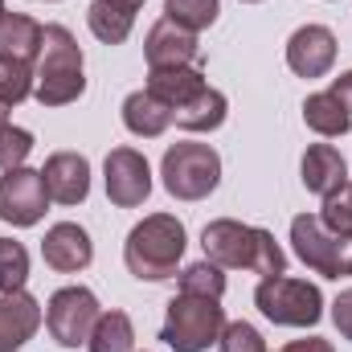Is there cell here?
<instances>
[{
    "instance_id": "30bf717a",
    "label": "cell",
    "mask_w": 352,
    "mask_h": 352,
    "mask_svg": "<svg viewBox=\"0 0 352 352\" xmlns=\"http://www.w3.org/2000/svg\"><path fill=\"white\" fill-rule=\"evenodd\" d=\"M102 180H107V197L119 209H140L152 192V164L144 160V152L135 148H111L107 164H102Z\"/></svg>"
},
{
    "instance_id": "ac0fdd59",
    "label": "cell",
    "mask_w": 352,
    "mask_h": 352,
    "mask_svg": "<svg viewBox=\"0 0 352 352\" xmlns=\"http://www.w3.org/2000/svg\"><path fill=\"white\" fill-rule=\"evenodd\" d=\"M168 123H173V107L160 102L152 90H131V94L123 98V127H127L131 135L156 140V135L168 131Z\"/></svg>"
},
{
    "instance_id": "836d02e7",
    "label": "cell",
    "mask_w": 352,
    "mask_h": 352,
    "mask_svg": "<svg viewBox=\"0 0 352 352\" xmlns=\"http://www.w3.org/2000/svg\"><path fill=\"white\" fill-rule=\"evenodd\" d=\"M8 111H12V107H8V102H4V98H0V127H4V123H8Z\"/></svg>"
},
{
    "instance_id": "3957f363",
    "label": "cell",
    "mask_w": 352,
    "mask_h": 352,
    "mask_svg": "<svg viewBox=\"0 0 352 352\" xmlns=\"http://www.w3.org/2000/svg\"><path fill=\"white\" fill-rule=\"evenodd\" d=\"M82 90H87V74H82L78 37H74L66 25H45L33 98H37L41 107H70V102L82 98Z\"/></svg>"
},
{
    "instance_id": "4316f807",
    "label": "cell",
    "mask_w": 352,
    "mask_h": 352,
    "mask_svg": "<svg viewBox=\"0 0 352 352\" xmlns=\"http://www.w3.org/2000/svg\"><path fill=\"white\" fill-rule=\"evenodd\" d=\"M33 82H37V70H33V66L0 58V98H4L8 107L25 102V98L33 94Z\"/></svg>"
},
{
    "instance_id": "8fae6325",
    "label": "cell",
    "mask_w": 352,
    "mask_h": 352,
    "mask_svg": "<svg viewBox=\"0 0 352 352\" xmlns=\"http://www.w3.org/2000/svg\"><path fill=\"white\" fill-rule=\"evenodd\" d=\"M336 50H340V41L328 25H303L287 41V66L299 78H324L336 66Z\"/></svg>"
},
{
    "instance_id": "1f68e13d",
    "label": "cell",
    "mask_w": 352,
    "mask_h": 352,
    "mask_svg": "<svg viewBox=\"0 0 352 352\" xmlns=\"http://www.w3.org/2000/svg\"><path fill=\"white\" fill-rule=\"evenodd\" d=\"M278 352H336V349H332V340H320V336H303V340H291V344H283Z\"/></svg>"
},
{
    "instance_id": "277c9868",
    "label": "cell",
    "mask_w": 352,
    "mask_h": 352,
    "mask_svg": "<svg viewBox=\"0 0 352 352\" xmlns=\"http://www.w3.org/2000/svg\"><path fill=\"white\" fill-rule=\"evenodd\" d=\"M226 332V307L221 299H205V295H184L176 291L160 328V340L173 352H209Z\"/></svg>"
},
{
    "instance_id": "d590c367",
    "label": "cell",
    "mask_w": 352,
    "mask_h": 352,
    "mask_svg": "<svg viewBox=\"0 0 352 352\" xmlns=\"http://www.w3.org/2000/svg\"><path fill=\"white\" fill-rule=\"evenodd\" d=\"M242 4H258V0H242Z\"/></svg>"
},
{
    "instance_id": "4fadbf2b",
    "label": "cell",
    "mask_w": 352,
    "mask_h": 352,
    "mask_svg": "<svg viewBox=\"0 0 352 352\" xmlns=\"http://www.w3.org/2000/svg\"><path fill=\"white\" fill-rule=\"evenodd\" d=\"M144 58H148V70H168V66H197L201 62V45H197V33L173 25L168 16L156 21L144 37Z\"/></svg>"
},
{
    "instance_id": "8d00e7d4",
    "label": "cell",
    "mask_w": 352,
    "mask_h": 352,
    "mask_svg": "<svg viewBox=\"0 0 352 352\" xmlns=\"http://www.w3.org/2000/svg\"><path fill=\"white\" fill-rule=\"evenodd\" d=\"M0 16H4V0H0Z\"/></svg>"
},
{
    "instance_id": "5bb4252c",
    "label": "cell",
    "mask_w": 352,
    "mask_h": 352,
    "mask_svg": "<svg viewBox=\"0 0 352 352\" xmlns=\"http://www.w3.org/2000/svg\"><path fill=\"white\" fill-rule=\"evenodd\" d=\"M45 192L58 205H82L90 192V160L82 152H54L41 168Z\"/></svg>"
},
{
    "instance_id": "ba28073f",
    "label": "cell",
    "mask_w": 352,
    "mask_h": 352,
    "mask_svg": "<svg viewBox=\"0 0 352 352\" xmlns=\"http://www.w3.org/2000/svg\"><path fill=\"white\" fill-rule=\"evenodd\" d=\"M98 299L90 287H62L45 303V328L62 349H78L90 340V328L98 320Z\"/></svg>"
},
{
    "instance_id": "7402d4cb",
    "label": "cell",
    "mask_w": 352,
    "mask_h": 352,
    "mask_svg": "<svg viewBox=\"0 0 352 352\" xmlns=\"http://www.w3.org/2000/svg\"><path fill=\"white\" fill-rule=\"evenodd\" d=\"M303 123H307L316 135L336 140V135H349L352 115L340 107V98H336L332 90H320V94H307V102H303Z\"/></svg>"
},
{
    "instance_id": "cb8c5ba5",
    "label": "cell",
    "mask_w": 352,
    "mask_h": 352,
    "mask_svg": "<svg viewBox=\"0 0 352 352\" xmlns=\"http://www.w3.org/2000/svg\"><path fill=\"white\" fill-rule=\"evenodd\" d=\"M176 283H180L184 295H205V299H221V295H226V270L217 263H209V258L184 266V270L176 274Z\"/></svg>"
},
{
    "instance_id": "e0dca14e",
    "label": "cell",
    "mask_w": 352,
    "mask_h": 352,
    "mask_svg": "<svg viewBox=\"0 0 352 352\" xmlns=\"http://www.w3.org/2000/svg\"><path fill=\"white\" fill-rule=\"evenodd\" d=\"M41 41H45V25H37L33 16H25V12L0 16V58L33 66L41 58Z\"/></svg>"
},
{
    "instance_id": "ffe728a7",
    "label": "cell",
    "mask_w": 352,
    "mask_h": 352,
    "mask_svg": "<svg viewBox=\"0 0 352 352\" xmlns=\"http://www.w3.org/2000/svg\"><path fill=\"white\" fill-rule=\"evenodd\" d=\"M135 12H140V8H131V4H123V0H90L87 25L102 45H123V41L131 37Z\"/></svg>"
},
{
    "instance_id": "8992f818",
    "label": "cell",
    "mask_w": 352,
    "mask_h": 352,
    "mask_svg": "<svg viewBox=\"0 0 352 352\" xmlns=\"http://www.w3.org/2000/svg\"><path fill=\"white\" fill-rule=\"evenodd\" d=\"M291 246L299 263L324 278H352V234H336L320 213H299L291 221Z\"/></svg>"
},
{
    "instance_id": "2e32d148",
    "label": "cell",
    "mask_w": 352,
    "mask_h": 352,
    "mask_svg": "<svg viewBox=\"0 0 352 352\" xmlns=\"http://www.w3.org/2000/svg\"><path fill=\"white\" fill-rule=\"evenodd\" d=\"M41 328V303L25 291L0 295V352H16Z\"/></svg>"
},
{
    "instance_id": "9a60e30c",
    "label": "cell",
    "mask_w": 352,
    "mask_h": 352,
    "mask_svg": "<svg viewBox=\"0 0 352 352\" xmlns=\"http://www.w3.org/2000/svg\"><path fill=\"white\" fill-rule=\"evenodd\" d=\"M299 176H303V188L316 192L320 201L336 197L344 184H349V164L340 156V148L332 144H311L303 152V164H299Z\"/></svg>"
},
{
    "instance_id": "603a6c76",
    "label": "cell",
    "mask_w": 352,
    "mask_h": 352,
    "mask_svg": "<svg viewBox=\"0 0 352 352\" xmlns=\"http://www.w3.org/2000/svg\"><path fill=\"white\" fill-rule=\"evenodd\" d=\"M90 352H135V328H131V316L111 307L94 320L90 328V340H87Z\"/></svg>"
},
{
    "instance_id": "e575fe53",
    "label": "cell",
    "mask_w": 352,
    "mask_h": 352,
    "mask_svg": "<svg viewBox=\"0 0 352 352\" xmlns=\"http://www.w3.org/2000/svg\"><path fill=\"white\" fill-rule=\"evenodd\" d=\"M123 4H131V8H144V0H123Z\"/></svg>"
},
{
    "instance_id": "44dd1931",
    "label": "cell",
    "mask_w": 352,
    "mask_h": 352,
    "mask_svg": "<svg viewBox=\"0 0 352 352\" xmlns=\"http://www.w3.org/2000/svg\"><path fill=\"white\" fill-rule=\"evenodd\" d=\"M226 111H230V102H226V94L213 87H205L201 94H192L184 107H176L173 119L180 131H217L221 123H226Z\"/></svg>"
},
{
    "instance_id": "9c48e42d",
    "label": "cell",
    "mask_w": 352,
    "mask_h": 352,
    "mask_svg": "<svg viewBox=\"0 0 352 352\" xmlns=\"http://www.w3.org/2000/svg\"><path fill=\"white\" fill-rule=\"evenodd\" d=\"M45 205H50V192H45V180L33 168H12V173L0 176V217L16 230H29L45 217Z\"/></svg>"
},
{
    "instance_id": "f1b7e54d",
    "label": "cell",
    "mask_w": 352,
    "mask_h": 352,
    "mask_svg": "<svg viewBox=\"0 0 352 352\" xmlns=\"http://www.w3.org/2000/svg\"><path fill=\"white\" fill-rule=\"evenodd\" d=\"M217 349H221V352H266V340H263V332H258L254 324L234 320V324H226V332H221Z\"/></svg>"
},
{
    "instance_id": "d6986e66",
    "label": "cell",
    "mask_w": 352,
    "mask_h": 352,
    "mask_svg": "<svg viewBox=\"0 0 352 352\" xmlns=\"http://www.w3.org/2000/svg\"><path fill=\"white\" fill-rule=\"evenodd\" d=\"M209 87L205 82V74H201V66H168V70H148V87L160 102H168V107H184L192 94H201V90Z\"/></svg>"
},
{
    "instance_id": "83f0119b",
    "label": "cell",
    "mask_w": 352,
    "mask_h": 352,
    "mask_svg": "<svg viewBox=\"0 0 352 352\" xmlns=\"http://www.w3.org/2000/svg\"><path fill=\"white\" fill-rule=\"evenodd\" d=\"M29 152H33V131L4 123V127H0V173L21 168V164L29 160Z\"/></svg>"
},
{
    "instance_id": "5b68a950",
    "label": "cell",
    "mask_w": 352,
    "mask_h": 352,
    "mask_svg": "<svg viewBox=\"0 0 352 352\" xmlns=\"http://www.w3.org/2000/svg\"><path fill=\"white\" fill-rule=\"evenodd\" d=\"M254 303L270 324L278 328H316L324 316V295L316 283L307 278H291V274H270L254 287Z\"/></svg>"
},
{
    "instance_id": "d6a6232c",
    "label": "cell",
    "mask_w": 352,
    "mask_h": 352,
    "mask_svg": "<svg viewBox=\"0 0 352 352\" xmlns=\"http://www.w3.org/2000/svg\"><path fill=\"white\" fill-rule=\"evenodd\" d=\"M332 94L340 98V107H344V111L352 115V70H349V74H340V78L332 82Z\"/></svg>"
},
{
    "instance_id": "4dcf8cb0",
    "label": "cell",
    "mask_w": 352,
    "mask_h": 352,
    "mask_svg": "<svg viewBox=\"0 0 352 352\" xmlns=\"http://www.w3.org/2000/svg\"><path fill=\"white\" fill-rule=\"evenodd\" d=\"M332 324H336V332H340L344 340H352V287L336 295V303H332Z\"/></svg>"
},
{
    "instance_id": "6da1fadb",
    "label": "cell",
    "mask_w": 352,
    "mask_h": 352,
    "mask_svg": "<svg viewBox=\"0 0 352 352\" xmlns=\"http://www.w3.org/2000/svg\"><path fill=\"white\" fill-rule=\"evenodd\" d=\"M201 250L209 263H217L221 270H254V274H287V254L274 242L270 230L234 221V217H217L205 226L201 234Z\"/></svg>"
},
{
    "instance_id": "f546056e",
    "label": "cell",
    "mask_w": 352,
    "mask_h": 352,
    "mask_svg": "<svg viewBox=\"0 0 352 352\" xmlns=\"http://www.w3.org/2000/svg\"><path fill=\"white\" fill-rule=\"evenodd\" d=\"M320 221H324L328 230H336V234H352V180L336 192V197H328V201H324Z\"/></svg>"
},
{
    "instance_id": "52a82bcc",
    "label": "cell",
    "mask_w": 352,
    "mask_h": 352,
    "mask_svg": "<svg viewBox=\"0 0 352 352\" xmlns=\"http://www.w3.org/2000/svg\"><path fill=\"white\" fill-rule=\"evenodd\" d=\"M160 176L176 201H205L221 184V156L209 144H173L160 160Z\"/></svg>"
},
{
    "instance_id": "7c38bea8",
    "label": "cell",
    "mask_w": 352,
    "mask_h": 352,
    "mask_svg": "<svg viewBox=\"0 0 352 352\" xmlns=\"http://www.w3.org/2000/svg\"><path fill=\"white\" fill-rule=\"evenodd\" d=\"M41 258H45L50 270H58V274H78L94 258V242H90V234L78 221H58L41 238Z\"/></svg>"
},
{
    "instance_id": "484cf974",
    "label": "cell",
    "mask_w": 352,
    "mask_h": 352,
    "mask_svg": "<svg viewBox=\"0 0 352 352\" xmlns=\"http://www.w3.org/2000/svg\"><path fill=\"white\" fill-rule=\"evenodd\" d=\"M29 283V250L12 238H0V295L25 291Z\"/></svg>"
},
{
    "instance_id": "d4e9b609",
    "label": "cell",
    "mask_w": 352,
    "mask_h": 352,
    "mask_svg": "<svg viewBox=\"0 0 352 352\" xmlns=\"http://www.w3.org/2000/svg\"><path fill=\"white\" fill-rule=\"evenodd\" d=\"M217 12H221V0H164V16L188 33L209 29L217 21Z\"/></svg>"
},
{
    "instance_id": "7a4b0ae2",
    "label": "cell",
    "mask_w": 352,
    "mask_h": 352,
    "mask_svg": "<svg viewBox=\"0 0 352 352\" xmlns=\"http://www.w3.org/2000/svg\"><path fill=\"white\" fill-rule=\"evenodd\" d=\"M184 246H188V234H184L180 217L148 213L140 226H131V234L123 242V263L140 283H164V278L180 274L176 266L184 258Z\"/></svg>"
}]
</instances>
